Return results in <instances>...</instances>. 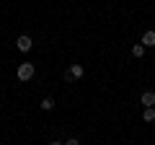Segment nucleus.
Instances as JSON below:
<instances>
[{"label":"nucleus","mask_w":155,"mask_h":145,"mask_svg":"<svg viewBox=\"0 0 155 145\" xmlns=\"http://www.w3.org/2000/svg\"><path fill=\"white\" fill-rule=\"evenodd\" d=\"M34 72H36V67H34L31 62H21V65H18V70H16V75H18V80H31Z\"/></svg>","instance_id":"f257e3e1"},{"label":"nucleus","mask_w":155,"mask_h":145,"mask_svg":"<svg viewBox=\"0 0 155 145\" xmlns=\"http://www.w3.org/2000/svg\"><path fill=\"white\" fill-rule=\"evenodd\" d=\"M83 75H85L83 65H78V62H75V65H70V70H67V80H72V78H75V80H80Z\"/></svg>","instance_id":"f03ea898"},{"label":"nucleus","mask_w":155,"mask_h":145,"mask_svg":"<svg viewBox=\"0 0 155 145\" xmlns=\"http://www.w3.org/2000/svg\"><path fill=\"white\" fill-rule=\"evenodd\" d=\"M16 47H18V52H28L34 47V42H31V36L23 34V36H18V39H16Z\"/></svg>","instance_id":"7ed1b4c3"},{"label":"nucleus","mask_w":155,"mask_h":145,"mask_svg":"<svg viewBox=\"0 0 155 145\" xmlns=\"http://www.w3.org/2000/svg\"><path fill=\"white\" fill-rule=\"evenodd\" d=\"M140 104H145V109H153V104H155V93H153V91H145V93L140 96Z\"/></svg>","instance_id":"20e7f679"},{"label":"nucleus","mask_w":155,"mask_h":145,"mask_svg":"<svg viewBox=\"0 0 155 145\" xmlns=\"http://www.w3.org/2000/svg\"><path fill=\"white\" fill-rule=\"evenodd\" d=\"M142 47H155V31L153 29L142 34Z\"/></svg>","instance_id":"39448f33"},{"label":"nucleus","mask_w":155,"mask_h":145,"mask_svg":"<svg viewBox=\"0 0 155 145\" xmlns=\"http://www.w3.org/2000/svg\"><path fill=\"white\" fill-rule=\"evenodd\" d=\"M41 109H44V112H52V109H54V99H49V96L41 99Z\"/></svg>","instance_id":"423d86ee"},{"label":"nucleus","mask_w":155,"mask_h":145,"mask_svg":"<svg viewBox=\"0 0 155 145\" xmlns=\"http://www.w3.org/2000/svg\"><path fill=\"white\" fill-rule=\"evenodd\" d=\"M142 119H145V122H153V119H155V109H145Z\"/></svg>","instance_id":"0eeeda50"},{"label":"nucleus","mask_w":155,"mask_h":145,"mask_svg":"<svg viewBox=\"0 0 155 145\" xmlns=\"http://www.w3.org/2000/svg\"><path fill=\"white\" fill-rule=\"evenodd\" d=\"M132 55H134V57H142V55H145V47H142V44H134V47H132Z\"/></svg>","instance_id":"6e6552de"},{"label":"nucleus","mask_w":155,"mask_h":145,"mask_svg":"<svg viewBox=\"0 0 155 145\" xmlns=\"http://www.w3.org/2000/svg\"><path fill=\"white\" fill-rule=\"evenodd\" d=\"M65 145H80V143H78V137H72V140H67Z\"/></svg>","instance_id":"1a4fd4ad"},{"label":"nucleus","mask_w":155,"mask_h":145,"mask_svg":"<svg viewBox=\"0 0 155 145\" xmlns=\"http://www.w3.org/2000/svg\"><path fill=\"white\" fill-rule=\"evenodd\" d=\"M49 145H65V143H57V140H54V143H49Z\"/></svg>","instance_id":"9d476101"}]
</instances>
